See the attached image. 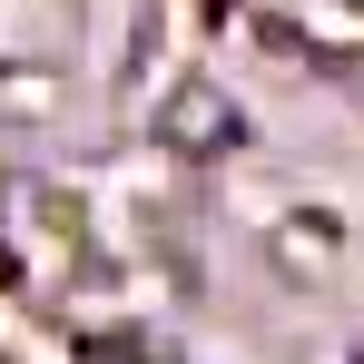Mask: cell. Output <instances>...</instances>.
Returning a JSON list of instances; mask_svg holds the SVG:
<instances>
[{
  "label": "cell",
  "mask_w": 364,
  "mask_h": 364,
  "mask_svg": "<svg viewBox=\"0 0 364 364\" xmlns=\"http://www.w3.org/2000/svg\"><path fill=\"white\" fill-rule=\"evenodd\" d=\"M168 138H178L187 158H217V148H237V109L197 79V89H178V99H168Z\"/></svg>",
  "instance_id": "6da1fadb"
}]
</instances>
